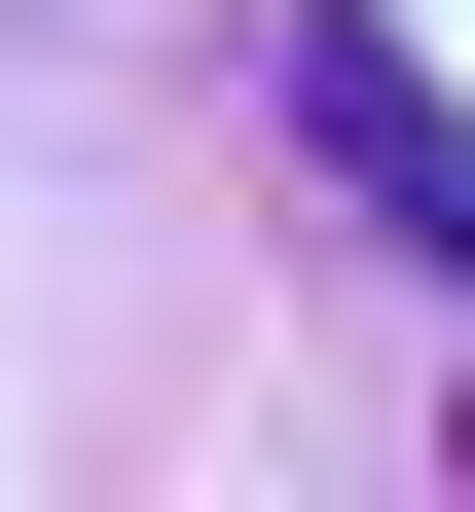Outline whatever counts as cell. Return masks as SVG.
<instances>
[{
    "label": "cell",
    "mask_w": 475,
    "mask_h": 512,
    "mask_svg": "<svg viewBox=\"0 0 475 512\" xmlns=\"http://www.w3.org/2000/svg\"><path fill=\"white\" fill-rule=\"evenodd\" d=\"M293 147H329V183H366V220H402V256H475V110H439V74H402V37H329V0H293Z\"/></svg>",
    "instance_id": "1"
}]
</instances>
